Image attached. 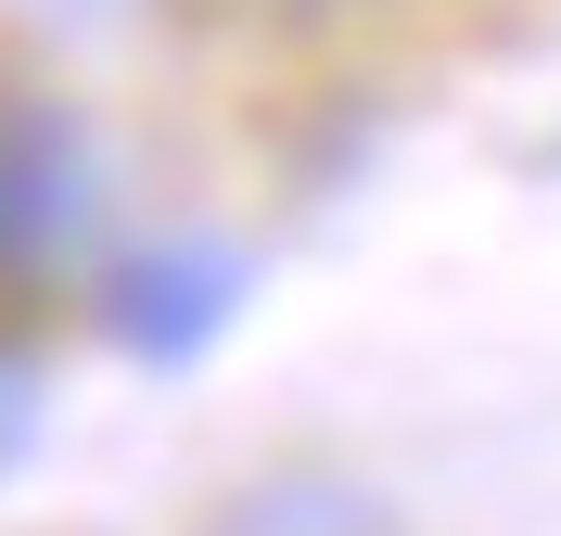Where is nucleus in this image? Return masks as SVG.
<instances>
[{"instance_id":"nucleus-1","label":"nucleus","mask_w":561,"mask_h":536,"mask_svg":"<svg viewBox=\"0 0 561 536\" xmlns=\"http://www.w3.org/2000/svg\"><path fill=\"white\" fill-rule=\"evenodd\" d=\"M103 243V141L51 90H0V282H51Z\"/></svg>"},{"instance_id":"nucleus-2","label":"nucleus","mask_w":561,"mask_h":536,"mask_svg":"<svg viewBox=\"0 0 561 536\" xmlns=\"http://www.w3.org/2000/svg\"><path fill=\"white\" fill-rule=\"evenodd\" d=\"M230 307H243V255H217V243H153V255H115V269H103V332L128 357L217 345Z\"/></svg>"},{"instance_id":"nucleus-3","label":"nucleus","mask_w":561,"mask_h":536,"mask_svg":"<svg viewBox=\"0 0 561 536\" xmlns=\"http://www.w3.org/2000/svg\"><path fill=\"white\" fill-rule=\"evenodd\" d=\"M26 434H38V370H26L13 345H0V472L26 460Z\"/></svg>"},{"instance_id":"nucleus-4","label":"nucleus","mask_w":561,"mask_h":536,"mask_svg":"<svg viewBox=\"0 0 561 536\" xmlns=\"http://www.w3.org/2000/svg\"><path fill=\"white\" fill-rule=\"evenodd\" d=\"M51 13H115V0H51Z\"/></svg>"},{"instance_id":"nucleus-5","label":"nucleus","mask_w":561,"mask_h":536,"mask_svg":"<svg viewBox=\"0 0 561 536\" xmlns=\"http://www.w3.org/2000/svg\"><path fill=\"white\" fill-rule=\"evenodd\" d=\"M280 13H319V0H280Z\"/></svg>"}]
</instances>
